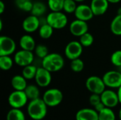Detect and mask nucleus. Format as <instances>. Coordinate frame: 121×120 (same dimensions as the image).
Instances as JSON below:
<instances>
[{"label": "nucleus", "instance_id": "5701e85b", "mask_svg": "<svg viewBox=\"0 0 121 120\" xmlns=\"http://www.w3.org/2000/svg\"><path fill=\"white\" fill-rule=\"evenodd\" d=\"M24 91H25L28 100H30L40 98V92L38 86H37L33 84L28 85L27 87L26 88V89L24 90Z\"/></svg>", "mask_w": 121, "mask_h": 120}, {"label": "nucleus", "instance_id": "4c0bfd02", "mask_svg": "<svg viewBox=\"0 0 121 120\" xmlns=\"http://www.w3.org/2000/svg\"><path fill=\"white\" fill-rule=\"evenodd\" d=\"M118 99H119V103L121 104V86L118 88Z\"/></svg>", "mask_w": 121, "mask_h": 120}, {"label": "nucleus", "instance_id": "39448f33", "mask_svg": "<svg viewBox=\"0 0 121 120\" xmlns=\"http://www.w3.org/2000/svg\"><path fill=\"white\" fill-rule=\"evenodd\" d=\"M87 90L91 93L101 95L106 90V84L102 78L97 76H89L85 83Z\"/></svg>", "mask_w": 121, "mask_h": 120}, {"label": "nucleus", "instance_id": "ddd939ff", "mask_svg": "<svg viewBox=\"0 0 121 120\" xmlns=\"http://www.w3.org/2000/svg\"><path fill=\"white\" fill-rule=\"evenodd\" d=\"M89 25L86 21L79 19H75L69 25V31L71 34L75 37H80L84 33H87Z\"/></svg>", "mask_w": 121, "mask_h": 120}, {"label": "nucleus", "instance_id": "1a4fd4ad", "mask_svg": "<svg viewBox=\"0 0 121 120\" xmlns=\"http://www.w3.org/2000/svg\"><path fill=\"white\" fill-rule=\"evenodd\" d=\"M106 86L111 88H118L121 86V73L118 70L106 72L102 77Z\"/></svg>", "mask_w": 121, "mask_h": 120}, {"label": "nucleus", "instance_id": "aec40b11", "mask_svg": "<svg viewBox=\"0 0 121 120\" xmlns=\"http://www.w3.org/2000/svg\"><path fill=\"white\" fill-rule=\"evenodd\" d=\"M47 11V6L42 1H35L33 3V6L30 13L38 18L43 16Z\"/></svg>", "mask_w": 121, "mask_h": 120}, {"label": "nucleus", "instance_id": "72a5a7b5", "mask_svg": "<svg viewBox=\"0 0 121 120\" xmlns=\"http://www.w3.org/2000/svg\"><path fill=\"white\" fill-rule=\"evenodd\" d=\"M111 62L116 67L121 66V50L115 51L111 56Z\"/></svg>", "mask_w": 121, "mask_h": 120}, {"label": "nucleus", "instance_id": "cd10ccee", "mask_svg": "<svg viewBox=\"0 0 121 120\" xmlns=\"http://www.w3.org/2000/svg\"><path fill=\"white\" fill-rule=\"evenodd\" d=\"M15 4L17 8L26 12H30L33 6L31 0H15Z\"/></svg>", "mask_w": 121, "mask_h": 120}, {"label": "nucleus", "instance_id": "7ed1b4c3", "mask_svg": "<svg viewBox=\"0 0 121 120\" xmlns=\"http://www.w3.org/2000/svg\"><path fill=\"white\" fill-rule=\"evenodd\" d=\"M47 23L54 29H62L68 23V18L62 11H51L46 16Z\"/></svg>", "mask_w": 121, "mask_h": 120}, {"label": "nucleus", "instance_id": "6ab92c4d", "mask_svg": "<svg viewBox=\"0 0 121 120\" xmlns=\"http://www.w3.org/2000/svg\"><path fill=\"white\" fill-rule=\"evenodd\" d=\"M26 81L23 75H16L11 79V84L15 91H24L28 86Z\"/></svg>", "mask_w": 121, "mask_h": 120}, {"label": "nucleus", "instance_id": "0eeeda50", "mask_svg": "<svg viewBox=\"0 0 121 120\" xmlns=\"http://www.w3.org/2000/svg\"><path fill=\"white\" fill-rule=\"evenodd\" d=\"M16 49L13 39L6 35L0 37V56H11Z\"/></svg>", "mask_w": 121, "mask_h": 120}, {"label": "nucleus", "instance_id": "e433bc0d", "mask_svg": "<svg viewBox=\"0 0 121 120\" xmlns=\"http://www.w3.org/2000/svg\"><path fill=\"white\" fill-rule=\"evenodd\" d=\"M5 4L4 3V1H0V13L1 14V13H4V10H5Z\"/></svg>", "mask_w": 121, "mask_h": 120}, {"label": "nucleus", "instance_id": "4be33fe9", "mask_svg": "<svg viewBox=\"0 0 121 120\" xmlns=\"http://www.w3.org/2000/svg\"><path fill=\"white\" fill-rule=\"evenodd\" d=\"M110 29L111 33L117 36H121V15L117 14L112 20Z\"/></svg>", "mask_w": 121, "mask_h": 120}, {"label": "nucleus", "instance_id": "9d476101", "mask_svg": "<svg viewBox=\"0 0 121 120\" xmlns=\"http://www.w3.org/2000/svg\"><path fill=\"white\" fill-rule=\"evenodd\" d=\"M83 47L79 41L74 40L68 42L65 48V57L70 60L79 58L83 52Z\"/></svg>", "mask_w": 121, "mask_h": 120}, {"label": "nucleus", "instance_id": "9b49d317", "mask_svg": "<svg viewBox=\"0 0 121 120\" xmlns=\"http://www.w3.org/2000/svg\"><path fill=\"white\" fill-rule=\"evenodd\" d=\"M35 83L39 87L45 88L48 86L52 81L51 72L44 67H38L37 73L35 77Z\"/></svg>", "mask_w": 121, "mask_h": 120}, {"label": "nucleus", "instance_id": "473e14b6", "mask_svg": "<svg viewBox=\"0 0 121 120\" xmlns=\"http://www.w3.org/2000/svg\"><path fill=\"white\" fill-rule=\"evenodd\" d=\"M77 7L74 0H65L63 6V11L67 13H74Z\"/></svg>", "mask_w": 121, "mask_h": 120}, {"label": "nucleus", "instance_id": "58836bf2", "mask_svg": "<svg viewBox=\"0 0 121 120\" xmlns=\"http://www.w3.org/2000/svg\"><path fill=\"white\" fill-rule=\"evenodd\" d=\"M108 1L111 4H118L121 1V0H108Z\"/></svg>", "mask_w": 121, "mask_h": 120}, {"label": "nucleus", "instance_id": "dca6fc26", "mask_svg": "<svg viewBox=\"0 0 121 120\" xmlns=\"http://www.w3.org/2000/svg\"><path fill=\"white\" fill-rule=\"evenodd\" d=\"M90 6L94 16H101L106 13L108 9L109 2L108 0H91Z\"/></svg>", "mask_w": 121, "mask_h": 120}, {"label": "nucleus", "instance_id": "c756f323", "mask_svg": "<svg viewBox=\"0 0 121 120\" xmlns=\"http://www.w3.org/2000/svg\"><path fill=\"white\" fill-rule=\"evenodd\" d=\"M94 38L92 34L87 32L79 37V42L84 47H89L94 43Z\"/></svg>", "mask_w": 121, "mask_h": 120}, {"label": "nucleus", "instance_id": "c85d7f7f", "mask_svg": "<svg viewBox=\"0 0 121 120\" xmlns=\"http://www.w3.org/2000/svg\"><path fill=\"white\" fill-rule=\"evenodd\" d=\"M65 0H48V6L51 11H62Z\"/></svg>", "mask_w": 121, "mask_h": 120}, {"label": "nucleus", "instance_id": "c9c22d12", "mask_svg": "<svg viewBox=\"0 0 121 120\" xmlns=\"http://www.w3.org/2000/svg\"><path fill=\"white\" fill-rule=\"evenodd\" d=\"M94 110L99 113V112H101V110H103L105 108H106L104 105V103H102V102H101V103H99V104H97L96 105H95L94 107Z\"/></svg>", "mask_w": 121, "mask_h": 120}, {"label": "nucleus", "instance_id": "c03bdc74", "mask_svg": "<svg viewBox=\"0 0 121 120\" xmlns=\"http://www.w3.org/2000/svg\"><path fill=\"white\" fill-rule=\"evenodd\" d=\"M118 71H119L121 73V66H119V67H118Z\"/></svg>", "mask_w": 121, "mask_h": 120}, {"label": "nucleus", "instance_id": "79ce46f5", "mask_svg": "<svg viewBox=\"0 0 121 120\" xmlns=\"http://www.w3.org/2000/svg\"><path fill=\"white\" fill-rule=\"evenodd\" d=\"M118 115H119V119H120V120H121V109H120V110H119Z\"/></svg>", "mask_w": 121, "mask_h": 120}, {"label": "nucleus", "instance_id": "2eb2a0df", "mask_svg": "<svg viewBox=\"0 0 121 120\" xmlns=\"http://www.w3.org/2000/svg\"><path fill=\"white\" fill-rule=\"evenodd\" d=\"M40 26V18L30 14L27 16L22 23V27L24 31L28 33H33L39 29Z\"/></svg>", "mask_w": 121, "mask_h": 120}, {"label": "nucleus", "instance_id": "a211bd4d", "mask_svg": "<svg viewBox=\"0 0 121 120\" xmlns=\"http://www.w3.org/2000/svg\"><path fill=\"white\" fill-rule=\"evenodd\" d=\"M19 45L22 50L34 51L36 44L34 38L30 35H23L19 40Z\"/></svg>", "mask_w": 121, "mask_h": 120}, {"label": "nucleus", "instance_id": "f03ea898", "mask_svg": "<svg viewBox=\"0 0 121 120\" xmlns=\"http://www.w3.org/2000/svg\"><path fill=\"white\" fill-rule=\"evenodd\" d=\"M65 66L64 58L58 53L48 54L42 59V66L49 71L56 72L60 71Z\"/></svg>", "mask_w": 121, "mask_h": 120}, {"label": "nucleus", "instance_id": "4468645a", "mask_svg": "<svg viewBox=\"0 0 121 120\" xmlns=\"http://www.w3.org/2000/svg\"><path fill=\"white\" fill-rule=\"evenodd\" d=\"M74 13L77 19H79L86 22L91 20L94 16L91 6L83 4L77 5V7Z\"/></svg>", "mask_w": 121, "mask_h": 120}, {"label": "nucleus", "instance_id": "a19ab883", "mask_svg": "<svg viewBox=\"0 0 121 120\" xmlns=\"http://www.w3.org/2000/svg\"><path fill=\"white\" fill-rule=\"evenodd\" d=\"M117 14L121 15V7H120V8H118V11H117Z\"/></svg>", "mask_w": 121, "mask_h": 120}, {"label": "nucleus", "instance_id": "bb28decb", "mask_svg": "<svg viewBox=\"0 0 121 120\" xmlns=\"http://www.w3.org/2000/svg\"><path fill=\"white\" fill-rule=\"evenodd\" d=\"M99 120H116V115L112 108H105L99 112Z\"/></svg>", "mask_w": 121, "mask_h": 120}, {"label": "nucleus", "instance_id": "423d86ee", "mask_svg": "<svg viewBox=\"0 0 121 120\" xmlns=\"http://www.w3.org/2000/svg\"><path fill=\"white\" fill-rule=\"evenodd\" d=\"M28 98L24 91H15L10 93L8 102L12 108L21 109L28 103Z\"/></svg>", "mask_w": 121, "mask_h": 120}, {"label": "nucleus", "instance_id": "ea45409f", "mask_svg": "<svg viewBox=\"0 0 121 120\" xmlns=\"http://www.w3.org/2000/svg\"><path fill=\"white\" fill-rule=\"evenodd\" d=\"M3 28V23H2V20H0V30H1Z\"/></svg>", "mask_w": 121, "mask_h": 120}, {"label": "nucleus", "instance_id": "20e7f679", "mask_svg": "<svg viewBox=\"0 0 121 120\" xmlns=\"http://www.w3.org/2000/svg\"><path fill=\"white\" fill-rule=\"evenodd\" d=\"M43 100L48 107L55 108L58 106L62 102L63 93L57 88H50L44 93Z\"/></svg>", "mask_w": 121, "mask_h": 120}, {"label": "nucleus", "instance_id": "f257e3e1", "mask_svg": "<svg viewBox=\"0 0 121 120\" xmlns=\"http://www.w3.org/2000/svg\"><path fill=\"white\" fill-rule=\"evenodd\" d=\"M28 116L33 120H42L48 113V105L43 98H36L30 100L27 107Z\"/></svg>", "mask_w": 121, "mask_h": 120}, {"label": "nucleus", "instance_id": "f3484780", "mask_svg": "<svg viewBox=\"0 0 121 120\" xmlns=\"http://www.w3.org/2000/svg\"><path fill=\"white\" fill-rule=\"evenodd\" d=\"M76 120H99V113L91 108H83L76 114Z\"/></svg>", "mask_w": 121, "mask_h": 120}, {"label": "nucleus", "instance_id": "b1692460", "mask_svg": "<svg viewBox=\"0 0 121 120\" xmlns=\"http://www.w3.org/2000/svg\"><path fill=\"white\" fill-rule=\"evenodd\" d=\"M37 70H38V67H36L33 64H30L23 68L22 75L26 80H31L35 79L37 73Z\"/></svg>", "mask_w": 121, "mask_h": 120}, {"label": "nucleus", "instance_id": "6e6552de", "mask_svg": "<svg viewBox=\"0 0 121 120\" xmlns=\"http://www.w3.org/2000/svg\"><path fill=\"white\" fill-rule=\"evenodd\" d=\"M13 60L15 64H16L19 66L24 67L33 64L34 61V54L32 51L21 49V50L15 53Z\"/></svg>", "mask_w": 121, "mask_h": 120}, {"label": "nucleus", "instance_id": "37998d69", "mask_svg": "<svg viewBox=\"0 0 121 120\" xmlns=\"http://www.w3.org/2000/svg\"><path fill=\"white\" fill-rule=\"evenodd\" d=\"M76 2H82V1H85V0H74Z\"/></svg>", "mask_w": 121, "mask_h": 120}, {"label": "nucleus", "instance_id": "7c9ffc66", "mask_svg": "<svg viewBox=\"0 0 121 120\" xmlns=\"http://www.w3.org/2000/svg\"><path fill=\"white\" fill-rule=\"evenodd\" d=\"M70 68L74 72H81L84 68V63L80 58H77L71 60Z\"/></svg>", "mask_w": 121, "mask_h": 120}, {"label": "nucleus", "instance_id": "a878e982", "mask_svg": "<svg viewBox=\"0 0 121 120\" xmlns=\"http://www.w3.org/2000/svg\"><path fill=\"white\" fill-rule=\"evenodd\" d=\"M14 60L10 56H0V68L3 71L10 70L13 65Z\"/></svg>", "mask_w": 121, "mask_h": 120}, {"label": "nucleus", "instance_id": "f704fd0d", "mask_svg": "<svg viewBox=\"0 0 121 120\" xmlns=\"http://www.w3.org/2000/svg\"><path fill=\"white\" fill-rule=\"evenodd\" d=\"M89 103L94 107L97 104L101 102V95L99 94H96V93H92L90 97H89Z\"/></svg>", "mask_w": 121, "mask_h": 120}, {"label": "nucleus", "instance_id": "f8f14e48", "mask_svg": "<svg viewBox=\"0 0 121 120\" xmlns=\"http://www.w3.org/2000/svg\"><path fill=\"white\" fill-rule=\"evenodd\" d=\"M101 102L106 108H113L120 103L118 93L111 89L105 90L101 94Z\"/></svg>", "mask_w": 121, "mask_h": 120}, {"label": "nucleus", "instance_id": "412c9836", "mask_svg": "<svg viewBox=\"0 0 121 120\" xmlns=\"http://www.w3.org/2000/svg\"><path fill=\"white\" fill-rule=\"evenodd\" d=\"M54 28L48 23L40 25L38 29L39 36L43 39H49L53 34Z\"/></svg>", "mask_w": 121, "mask_h": 120}, {"label": "nucleus", "instance_id": "2f4dec72", "mask_svg": "<svg viewBox=\"0 0 121 120\" xmlns=\"http://www.w3.org/2000/svg\"><path fill=\"white\" fill-rule=\"evenodd\" d=\"M34 52H35V55L38 58H40L42 59L43 58H45L49 54L48 48L47 47V46H45V45H43V44L37 45L34 50Z\"/></svg>", "mask_w": 121, "mask_h": 120}, {"label": "nucleus", "instance_id": "393cba45", "mask_svg": "<svg viewBox=\"0 0 121 120\" xmlns=\"http://www.w3.org/2000/svg\"><path fill=\"white\" fill-rule=\"evenodd\" d=\"M6 120H26V117L21 109L12 108L6 115Z\"/></svg>", "mask_w": 121, "mask_h": 120}]
</instances>
